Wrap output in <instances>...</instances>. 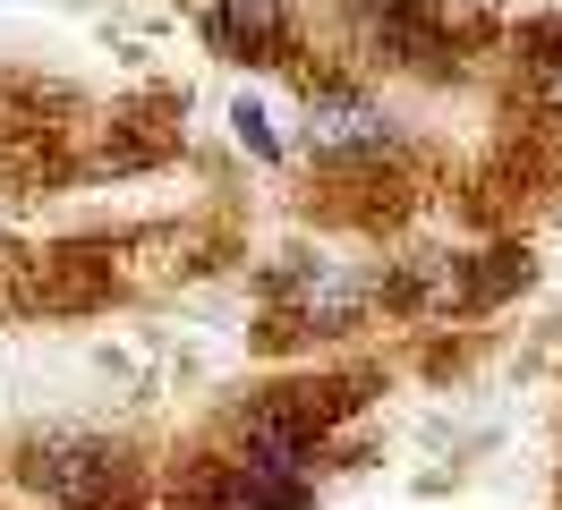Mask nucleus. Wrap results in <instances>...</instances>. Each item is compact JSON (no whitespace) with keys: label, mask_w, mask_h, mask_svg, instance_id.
Listing matches in <instances>:
<instances>
[{"label":"nucleus","mask_w":562,"mask_h":510,"mask_svg":"<svg viewBox=\"0 0 562 510\" xmlns=\"http://www.w3.org/2000/svg\"><path fill=\"white\" fill-rule=\"evenodd\" d=\"M316 502V476H290V468H265L247 451H222L205 468L179 485L171 510H307Z\"/></svg>","instance_id":"f257e3e1"},{"label":"nucleus","mask_w":562,"mask_h":510,"mask_svg":"<svg viewBox=\"0 0 562 510\" xmlns=\"http://www.w3.org/2000/svg\"><path fill=\"white\" fill-rule=\"evenodd\" d=\"M26 476H35L52 502H77V510L128 502V485H137L128 451H111V442H43L35 460H26Z\"/></svg>","instance_id":"f03ea898"},{"label":"nucleus","mask_w":562,"mask_h":510,"mask_svg":"<svg viewBox=\"0 0 562 510\" xmlns=\"http://www.w3.org/2000/svg\"><path fill=\"white\" fill-rule=\"evenodd\" d=\"M307 145H316L324 162H341V154H384L392 120H384V102L358 94V86H307Z\"/></svg>","instance_id":"7ed1b4c3"},{"label":"nucleus","mask_w":562,"mask_h":510,"mask_svg":"<svg viewBox=\"0 0 562 510\" xmlns=\"http://www.w3.org/2000/svg\"><path fill=\"white\" fill-rule=\"evenodd\" d=\"M205 34L222 52H239V60H273L299 34V9L290 0H205Z\"/></svg>","instance_id":"20e7f679"},{"label":"nucleus","mask_w":562,"mask_h":510,"mask_svg":"<svg viewBox=\"0 0 562 510\" xmlns=\"http://www.w3.org/2000/svg\"><path fill=\"white\" fill-rule=\"evenodd\" d=\"M231 120H239V145H247V154H256V162H281V136L265 128V111H256V102H239Z\"/></svg>","instance_id":"39448f33"}]
</instances>
